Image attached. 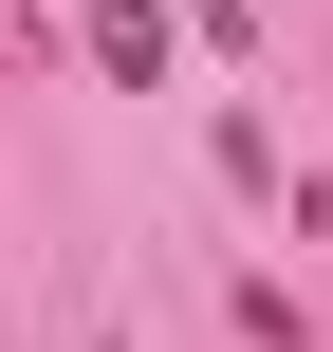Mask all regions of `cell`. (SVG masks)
I'll list each match as a JSON object with an SVG mask.
<instances>
[{
	"instance_id": "6da1fadb",
	"label": "cell",
	"mask_w": 333,
	"mask_h": 352,
	"mask_svg": "<svg viewBox=\"0 0 333 352\" xmlns=\"http://www.w3.org/2000/svg\"><path fill=\"white\" fill-rule=\"evenodd\" d=\"M93 56H111V74L148 93V74H167V19H148V0H93Z\"/></svg>"
}]
</instances>
